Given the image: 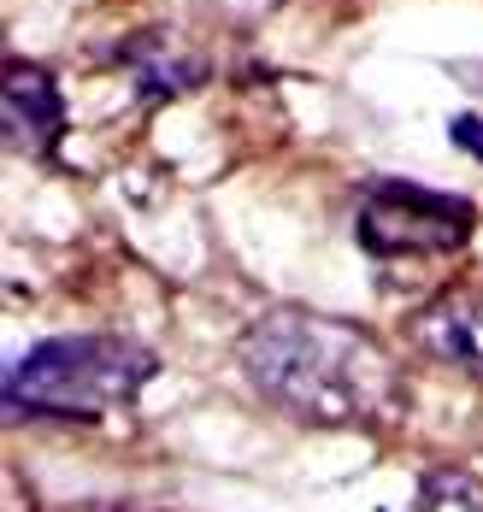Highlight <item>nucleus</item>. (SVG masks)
Masks as SVG:
<instances>
[{"label":"nucleus","instance_id":"f257e3e1","mask_svg":"<svg viewBox=\"0 0 483 512\" xmlns=\"http://www.w3.org/2000/svg\"><path fill=\"white\" fill-rule=\"evenodd\" d=\"M254 389L307 424H372L395 407V359L366 330L301 307L266 312L242 336Z\"/></svg>","mask_w":483,"mask_h":512},{"label":"nucleus","instance_id":"f03ea898","mask_svg":"<svg viewBox=\"0 0 483 512\" xmlns=\"http://www.w3.org/2000/svg\"><path fill=\"white\" fill-rule=\"evenodd\" d=\"M154 354L130 336H54L6 371V412L30 418H101L142 395Z\"/></svg>","mask_w":483,"mask_h":512},{"label":"nucleus","instance_id":"7ed1b4c3","mask_svg":"<svg viewBox=\"0 0 483 512\" xmlns=\"http://www.w3.org/2000/svg\"><path fill=\"white\" fill-rule=\"evenodd\" d=\"M354 236L377 259L395 254H448L472 236V206L425 183H372L354 212Z\"/></svg>","mask_w":483,"mask_h":512},{"label":"nucleus","instance_id":"20e7f679","mask_svg":"<svg viewBox=\"0 0 483 512\" xmlns=\"http://www.w3.org/2000/svg\"><path fill=\"white\" fill-rule=\"evenodd\" d=\"M0 118H6V142L18 154H48L59 142V124H65V106L59 89L42 65H24V59H6V95H0Z\"/></svg>","mask_w":483,"mask_h":512},{"label":"nucleus","instance_id":"39448f33","mask_svg":"<svg viewBox=\"0 0 483 512\" xmlns=\"http://www.w3.org/2000/svg\"><path fill=\"white\" fill-rule=\"evenodd\" d=\"M413 330L436 359L483 377V295H442L436 307L419 312Z\"/></svg>","mask_w":483,"mask_h":512},{"label":"nucleus","instance_id":"423d86ee","mask_svg":"<svg viewBox=\"0 0 483 512\" xmlns=\"http://www.w3.org/2000/svg\"><path fill=\"white\" fill-rule=\"evenodd\" d=\"M124 65H130V77H136V95L142 101H165V95H183V89H195L201 77H207V65L195 59L189 48H177L171 36H136L130 48H124Z\"/></svg>","mask_w":483,"mask_h":512},{"label":"nucleus","instance_id":"0eeeda50","mask_svg":"<svg viewBox=\"0 0 483 512\" xmlns=\"http://www.w3.org/2000/svg\"><path fill=\"white\" fill-rule=\"evenodd\" d=\"M413 512H483V477L460 471V465H436L419 483Z\"/></svg>","mask_w":483,"mask_h":512},{"label":"nucleus","instance_id":"6e6552de","mask_svg":"<svg viewBox=\"0 0 483 512\" xmlns=\"http://www.w3.org/2000/svg\"><path fill=\"white\" fill-rule=\"evenodd\" d=\"M448 136L466 148L472 159H483V118L478 112H460V118H448Z\"/></svg>","mask_w":483,"mask_h":512}]
</instances>
